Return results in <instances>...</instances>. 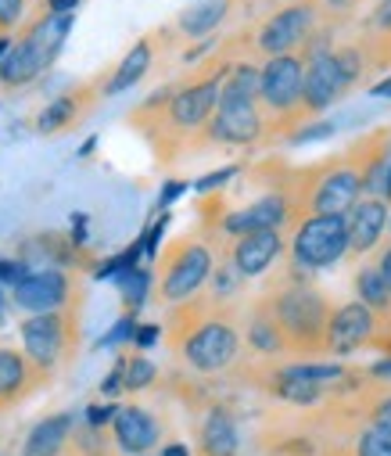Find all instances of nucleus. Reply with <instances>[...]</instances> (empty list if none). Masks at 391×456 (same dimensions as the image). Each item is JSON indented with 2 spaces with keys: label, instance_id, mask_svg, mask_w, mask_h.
Masks as SVG:
<instances>
[{
  "label": "nucleus",
  "instance_id": "1a4fd4ad",
  "mask_svg": "<svg viewBox=\"0 0 391 456\" xmlns=\"http://www.w3.org/2000/svg\"><path fill=\"white\" fill-rule=\"evenodd\" d=\"M12 302L19 309H26L29 316H37V313H54V309H65L72 302H83V295H79V288H76L69 270H61V266H33L26 273V281L12 288Z\"/></svg>",
  "mask_w": 391,
  "mask_h": 456
},
{
  "label": "nucleus",
  "instance_id": "0eeeda50",
  "mask_svg": "<svg viewBox=\"0 0 391 456\" xmlns=\"http://www.w3.org/2000/svg\"><path fill=\"white\" fill-rule=\"evenodd\" d=\"M348 256V223L345 216H305L291 238V266L298 273H320Z\"/></svg>",
  "mask_w": 391,
  "mask_h": 456
},
{
  "label": "nucleus",
  "instance_id": "aec40b11",
  "mask_svg": "<svg viewBox=\"0 0 391 456\" xmlns=\"http://www.w3.org/2000/svg\"><path fill=\"white\" fill-rule=\"evenodd\" d=\"M97 94H101V90H94V86H76V90H69V94L54 97V101L40 111V116H37V134L54 137V134L72 130V126L86 116V111L94 108Z\"/></svg>",
  "mask_w": 391,
  "mask_h": 456
},
{
  "label": "nucleus",
  "instance_id": "2f4dec72",
  "mask_svg": "<svg viewBox=\"0 0 391 456\" xmlns=\"http://www.w3.org/2000/svg\"><path fill=\"white\" fill-rule=\"evenodd\" d=\"M348 449H352V456H391V435L377 431V428H362L352 435Z\"/></svg>",
  "mask_w": 391,
  "mask_h": 456
},
{
  "label": "nucleus",
  "instance_id": "c9c22d12",
  "mask_svg": "<svg viewBox=\"0 0 391 456\" xmlns=\"http://www.w3.org/2000/svg\"><path fill=\"white\" fill-rule=\"evenodd\" d=\"M26 273H29V266H26V259H19V256H4L0 259V288H15V284H22L26 281Z\"/></svg>",
  "mask_w": 391,
  "mask_h": 456
},
{
  "label": "nucleus",
  "instance_id": "f257e3e1",
  "mask_svg": "<svg viewBox=\"0 0 391 456\" xmlns=\"http://www.w3.org/2000/svg\"><path fill=\"white\" fill-rule=\"evenodd\" d=\"M166 338L173 356L201 378L230 370L240 356L237 316L230 302H219L212 295H194L180 302L166 320Z\"/></svg>",
  "mask_w": 391,
  "mask_h": 456
},
{
  "label": "nucleus",
  "instance_id": "58836bf2",
  "mask_svg": "<svg viewBox=\"0 0 391 456\" xmlns=\"http://www.w3.org/2000/svg\"><path fill=\"white\" fill-rule=\"evenodd\" d=\"M237 169H240V166H223V169H216V173L201 176V180H198L194 187H198L201 194H208V191H219V187H223L226 180H233V176H237Z\"/></svg>",
  "mask_w": 391,
  "mask_h": 456
},
{
  "label": "nucleus",
  "instance_id": "20e7f679",
  "mask_svg": "<svg viewBox=\"0 0 391 456\" xmlns=\"http://www.w3.org/2000/svg\"><path fill=\"white\" fill-rule=\"evenodd\" d=\"M302 76H305V61L298 54H277L266 58V65L258 69V104H263V123L266 134L281 130V134H295L309 116L302 108Z\"/></svg>",
  "mask_w": 391,
  "mask_h": 456
},
{
  "label": "nucleus",
  "instance_id": "09e8293b",
  "mask_svg": "<svg viewBox=\"0 0 391 456\" xmlns=\"http://www.w3.org/2000/svg\"><path fill=\"white\" fill-rule=\"evenodd\" d=\"M370 94H373V97H391V76H387V79H380L377 86H370Z\"/></svg>",
  "mask_w": 391,
  "mask_h": 456
},
{
  "label": "nucleus",
  "instance_id": "864d4df0",
  "mask_svg": "<svg viewBox=\"0 0 391 456\" xmlns=\"http://www.w3.org/2000/svg\"><path fill=\"white\" fill-rule=\"evenodd\" d=\"M0 309H4V288H0Z\"/></svg>",
  "mask_w": 391,
  "mask_h": 456
},
{
  "label": "nucleus",
  "instance_id": "ea45409f",
  "mask_svg": "<svg viewBox=\"0 0 391 456\" xmlns=\"http://www.w3.org/2000/svg\"><path fill=\"white\" fill-rule=\"evenodd\" d=\"M115 410H118V403H94V406H86V424L90 428H108Z\"/></svg>",
  "mask_w": 391,
  "mask_h": 456
},
{
  "label": "nucleus",
  "instance_id": "37998d69",
  "mask_svg": "<svg viewBox=\"0 0 391 456\" xmlns=\"http://www.w3.org/2000/svg\"><path fill=\"white\" fill-rule=\"evenodd\" d=\"M180 194H187V183H183V180H169V183L162 187V194H159V205H162V208H169Z\"/></svg>",
  "mask_w": 391,
  "mask_h": 456
},
{
  "label": "nucleus",
  "instance_id": "e433bc0d",
  "mask_svg": "<svg viewBox=\"0 0 391 456\" xmlns=\"http://www.w3.org/2000/svg\"><path fill=\"white\" fill-rule=\"evenodd\" d=\"M334 58H338V65H341V72H345L348 83H355L362 76V54L355 47H341V51H334Z\"/></svg>",
  "mask_w": 391,
  "mask_h": 456
},
{
  "label": "nucleus",
  "instance_id": "b1692460",
  "mask_svg": "<svg viewBox=\"0 0 391 456\" xmlns=\"http://www.w3.org/2000/svg\"><path fill=\"white\" fill-rule=\"evenodd\" d=\"M151 61H155V40L144 37V40H137L134 47H129V54L115 65V72L108 76V83L101 86V94H104V97H115V94H122V90H129V86H137V83L148 76Z\"/></svg>",
  "mask_w": 391,
  "mask_h": 456
},
{
  "label": "nucleus",
  "instance_id": "de8ad7c7",
  "mask_svg": "<svg viewBox=\"0 0 391 456\" xmlns=\"http://www.w3.org/2000/svg\"><path fill=\"white\" fill-rule=\"evenodd\" d=\"M159 456H194V452H191L183 442H162V445H159Z\"/></svg>",
  "mask_w": 391,
  "mask_h": 456
},
{
  "label": "nucleus",
  "instance_id": "f3484780",
  "mask_svg": "<svg viewBox=\"0 0 391 456\" xmlns=\"http://www.w3.org/2000/svg\"><path fill=\"white\" fill-rule=\"evenodd\" d=\"M284 256V234L281 231H251L233 238L226 263L248 281V277H263L266 270H273Z\"/></svg>",
  "mask_w": 391,
  "mask_h": 456
},
{
  "label": "nucleus",
  "instance_id": "4c0bfd02",
  "mask_svg": "<svg viewBox=\"0 0 391 456\" xmlns=\"http://www.w3.org/2000/svg\"><path fill=\"white\" fill-rule=\"evenodd\" d=\"M26 4H29V0H0V29L12 33V29L19 26V19H22Z\"/></svg>",
  "mask_w": 391,
  "mask_h": 456
},
{
  "label": "nucleus",
  "instance_id": "cd10ccee",
  "mask_svg": "<svg viewBox=\"0 0 391 456\" xmlns=\"http://www.w3.org/2000/svg\"><path fill=\"white\" fill-rule=\"evenodd\" d=\"M115 288H118V295H122V305H126V313H141L144 309V302L151 298V291H155V273L148 270V266H134V270H126L122 277H115Z\"/></svg>",
  "mask_w": 391,
  "mask_h": 456
},
{
  "label": "nucleus",
  "instance_id": "79ce46f5",
  "mask_svg": "<svg viewBox=\"0 0 391 456\" xmlns=\"http://www.w3.org/2000/svg\"><path fill=\"white\" fill-rule=\"evenodd\" d=\"M159 338H162V327H159V323H137L134 346H137V349H151V346H159Z\"/></svg>",
  "mask_w": 391,
  "mask_h": 456
},
{
  "label": "nucleus",
  "instance_id": "72a5a7b5",
  "mask_svg": "<svg viewBox=\"0 0 391 456\" xmlns=\"http://www.w3.org/2000/svg\"><path fill=\"white\" fill-rule=\"evenodd\" d=\"M134 330H137V316L134 313H126L101 341H97V349H115V346H126V341H134Z\"/></svg>",
  "mask_w": 391,
  "mask_h": 456
},
{
  "label": "nucleus",
  "instance_id": "5fc2aeb1",
  "mask_svg": "<svg viewBox=\"0 0 391 456\" xmlns=\"http://www.w3.org/2000/svg\"><path fill=\"white\" fill-rule=\"evenodd\" d=\"M387 231H391V216H387Z\"/></svg>",
  "mask_w": 391,
  "mask_h": 456
},
{
  "label": "nucleus",
  "instance_id": "a211bd4d",
  "mask_svg": "<svg viewBox=\"0 0 391 456\" xmlns=\"http://www.w3.org/2000/svg\"><path fill=\"white\" fill-rule=\"evenodd\" d=\"M291 219V205L281 191H270L263 198H255L251 205L237 208V212H226L219 219V231L230 234V238H240V234H251V231H281V226Z\"/></svg>",
  "mask_w": 391,
  "mask_h": 456
},
{
  "label": "nucleus",
  "instance_id": "3c124183",
  "mask_svg": "<svg viewBox=\"0 0 391 456\" xmlns=\"http://www.w3.org/2000/svg\"><path fill=\"white\" fill-rule=\"evenodd\" d=\"M12 40H15L12 33H4V29H0V58H4V54H8V47H12Z\"/></svg>",
  "mask_w": 391,
  "mask_h": 456
},
{
  "label": "nucleus",
  "instance_id": "f03ea898",
  "mask_svg": "<svg viewBox=\"0 0 391 456\" xmlns=\"http://www.w3.org/2000/svg\"><path fill=\"white\" fill-rule=\"evenodd\" d=\"M270 316L277 320L288 356H302V360H316L327 356V320H330V302L327 295L298 270H291V277L277 281L263 298Z\"/></svg>",
  "mask_w": 391,
  "mask_h": 456
},
{
  "label": "nucleus",
  "instance_id": "6e6552de",
  "mask_svg": "<svg viewBox=\"0 0 391 456\" xmlns=\"http://www.w3.org/2000/svg\"><path fill=\"white\" fill-rule=\"evenodd\" d=\"M345 381V367L338 363H284V367H270L263 378H255V385L263 388L266 395L288 403V406H298V410H309L323 399V392L330 385H341Z\"/></svg>",
  "mask_w": 391,
  "mask_h": 456
},
{
  "label": "nucleus",
  "instance_id": "f8f14e48",
  "mask_svg": "<svg viewBox=\"0 0 391 456\" xmlns=\"http://www.w3.org/2000/svg\"><path fill=\"white\" fill-rule=\"evenodd\" d=\"M380 316L362 302H348L327 320V356H352L366 346H380Z\"/></svg>",
  "mask_w": 391,
  "mask_h": 456
},
{
  "label": "nucleus",
  "instance_id": "bb28decb",
  "mask_svg": "<svg viewBox=\"0 0 391 456\" xmlns=\"http://www.w3.org/2000/svg\"><path fill=\"white\" fill-rule=\"evenodd\" d=\"M352 284H355V302H362L370 313H377L380 320H391V295H387V288H384V281H380V273H377V266H359L355 270V277H352Z\"/></svg>",
  "mask_w": 391,
  "mask_h": 456
},
{
  "label": "nucleus",
  "instance_id": "ddd939ff",
  "mask_svg": "<svg viewBox=\"0 0 391 456\" xmlns=\"http://www.w3.org/2000/svg\"><path fill=\"white\" fill-rule=\"evenodd\" d=\"M305 76H302V108L305 116H320L323 108H330L334 101L345 97V90L352 86L334 58V51H309L305 58Z\"/></svg>",
  "mask_w": 391,
  "mask_h": 456
},
{
  "label": "nucleus",
  "instance_id": "4468645a",
  "mask_svg": "<svg viewBox=\"0 0 391 456\" xmlns=\"http://www.w3.org/2000/svg\"><path fill=\"white\" fill-rule=\"evenodd\" d=\"M194 456H240V420L230 403H205L194 424Z\"/></svg>",
  "mask_w": 391,
  "mask_h": 456
},
{
  "label": "nucleus",
  "instance_id": "39448f33",
  "mask_svg": "<svg viewBox=\"0 0 391 456\" xmlns=\"http://www.w3.org/2000/svg\"><path fill=\"white\" fill-rule=\"evenodd\" d=\"M216 266V256L208 241L201 238H176L162 256H159V277H155V295L162 305H180L208 284Z\"/></svg>",
  "mask_w": 391,
  "mask_h": 456
},
{
  "label": "nucleus",
  "instance_id": "f704fd0d",
  "mask_svg": "<svg viewBox=\"0 0 391 456\" xmlns=\"http://www.w3.org/2000/svg\"><path fill=\"white\" fill-rule=\"evenodd\" d=\"M330 137H334V123L316 119V123H302L288 141L291 144H313V141H330Z\"/></svg>",
  "mask_w": 391,
  "mask_h": 456
},
{
  "label": "nucleus",
  "instance_id": "8fccbe9b",
  "mask_svg": "<svg viewBox=\"0 0 391 456\" xmlns=\"http://www.w3.org/2000/svg\"><path fill=\"white\" fill-rule=\"evenodd\" d=\"M323 4H327V8H334V12H345V8H352V4H355V0H323Z\"/></svg>",
  "mask_w": 391,
  "mask_h": 456
},
{
  "label": "nucleus",
  "instance_id": "9b49d317",
  "mask_svg": "<svg viewBox=\"0 0 391 456\" xmlns=\"http://www.w3.org/2000/svg\"><path fill=\"white\" fill-rule=\"evenodd\" d=\"M108 435L122 456H144V452H159V445L166 442V420L141 403H126L115 410Z\"/></svg>",
  "mask_w": 391,
  "mask_h": 456
},
{
  "label": "nucleus",
  "instance_id": "4be33fe9",
  "mask_svg": "<svg viewBox=\"0 0 391 456\" xmlns=\"http://www.w3.org/2000/svg\"><path fill=\"white\" fill-rule=\"evenodd\" d=\"M240 346H248V353H251V356H258V360H277V356H288L284 334H281L277 320L270 316V309H266L263 302H255V305L248 309Z\"/></svg>",
  "mask_w": 391,
  "mask_h": 456
},
{
  "label": "nucleus",
  "instance_id": "a878e982",
  "mask_svg": "<svg viewBox=\"0 0 391 456\" xmlns=\"http://www.w3.org/2000/svg\"><path fill=\"white\" fill-rule=\"evenodd\" d=\"M226 15H230V0H194V4H187L180 12L176 29L187 40H205L208 33H216L223 26Z\"/></svg>",
  "mask_w": 391,
  "mask_h": 456
},
{
  "label": "nucleus",
  "instance_id": "6ab92c4d",
  "mask_svg": "<svg viewBox=\"0 0 391 456\" xmlns=\"http://www.w3.org/2000/svg\"><path fill=\"white\" fill-rule=\"evenodd\" d=\"M345 223H348V252L366 256V252H373V248L380 245V238H384V231H387V205H384L380 198H366V194H362V198L348 208Z\"/></svg>",
  "mask_w": 391,
  "mask_h": 456
},
{
  "label": "nucleus",
  "instance_id": "dca6fc26",
  "mask_svg": "<svg viewBox=\"0 0 391 456\" xmlns=\"http://www.w3.org/2000/svg\"><path fill=\"white\" fill-rule=\"evenodd\" d=\"M316 29V12L313 4H291L284 12H277L263 29H258V51L277 58V54H291L295 47H302Z\"/></svg>",
  "mask_w": 391,
  "mask_h": 456
},
{
  "label": "nucleus",
  "instance_id": "c03bdc74",
  "mask_svg": "<svg viewBox=\"0 0 391 456\" xmlns=\"http://www.w3.org/2000/svg\"><path fill=\"white\" fill-rule=\"evenodd\" d=\"M377 273H380V281H384V288H387V295H391V245H384L380 248V256H377Z\"/></svg>",
  "mask_w": 391,
  "mask_h": 456
},
{
  "label": "nucleus",
  "instance_id": "c85d7f7f",
  "mask_svg": "<svg viewBox=\"0 0 391 456\" xmlns=\"http://www.w3.org/2000/svg\"><path fill=\"white\" fill-rule=\"evenodd\" d=\"M219 97H240V101L258 104V69L248 65V61L226 69L223 79H219Z\"/></svg>",
  "mask_w": 391,
  "mask_h": 456
},
{
  "label": "nucleus",
  "instance_id": "473e14b6",
  "mask_svg": "<svg viewBox=\"0 0 391 456\" xmlns=\"http://www.w3.org/2000/svg\"><path fill=\"white\" fill-rule=\"evenodd\" d=\"M141 259H144V252H141V241H134L129 248H122L118 256H111L108 263H101V266L94 270V277H97V281H115V277H122L126 270L141 266Z\"/></svg>",
  "mask_w": 391,
  "mask_h": 456
},
{
  "label": "nucleus",
  "instance_id": "49530a36",
  "mask_svg": "<svg viewBox=\"0 0 391 456\" xmlns=\"http://www.w3.org/2000/svg\"><path fill=\"white\" fill-rule=\"evenodd\" d=\"M51 15H72L79 8V0H44Z\"/></svg>",
  "mask_w": 391,
  "mask_h": 456
},
{
  "label": "nucleus",
  "instance_id": "a18cd8bd",
  "mask_svg": "<svg viewBox=\"0 0 391 456\" xmlns=\"http://www.w3.org/2000/svg\"><path fill=\"white\" fill-rule=\"evenodd\" d=\"M377 33H391V0H380V8H377V15H373V22H370Z\"/></svg>",
  "mask_w": 391,
  "mask_h": 456
},
{
  "label": "nucleus",
  "instance_id": "a19ab883",
  "mask_svg": "<svg viewBox=\"0 0 391 456\" xmlns=\"http://www.w3.org/2000/svg\"><path fill=\"white\" fill-rule=\"evenodd\" d=\"M122 367H126V356H118L115 367H111V374L101 381V395H104V399H115V395L122 392Z\"/></svg>",
  "mask_w": 391,
  "mask_h": 456
},
{
  "label": "nucleus",
  "instance_id": "2eb2a0df",
  "mask_svg": "<svg viewBox=\"0 0 391 456\" xmlns=\"http://www.w3.org/2000/svg\"><path fill=\"white\" fill-rule=\"evenodd\" d=\"M51 381L26 360L22 349L15 346H0V417L19 410L22 403H29L40 388H47Z\"/></svg>",
  "mask_w": 391,
  "mask_h": 456
},
{
  "label": "nucleus",
  "instance_id": "7ed1b4c3",
  "mask_svg": "<svg viewBox=\"0 0 391 456\" xmlns=\"http://www.w3.org/2000/svg\"><path fill=\"white\" fill-rule=\"evenodd\" d=\"M19 334H22L26 360L47 381H54V374L61 367H69L76 360V349H79V302H72L65 309H54V313L26 316Z\"/></svg>",
  "mask_w": 391,
  "mask_h": 456
},
{
  "label": "nucleus",
  "instance_id": "9d476101",
  "mask_svg": "<svg viewBox=\"0 0 391 456\" xmlns=\"http://www.w3.org/2000/svg\"><path fill=\"white\" fill-rule=\"evenodd\" d=\"M205 141L223 144V148H248L255 141L266 137V123H263V111H258L255 101H240V97H219L216 111L208 126L201 130Z\"/></svg>",
  "mask_w": 391,
  "mask_h": 456
},
{
  "label": "nucleus",
  "instance_id": "603ef678",
  "mask_svg": "<svg viewBox=\"0 0 391 456\" xmlns=\"http://www.w3.org/2000/svg\"><path fill=\"white\" fill-rule=\"evenodd\" d=\"M384 198L391 201V166H387V187H384Z\"/></svg>",
  "mask_w": 391,
  "mask_h": 456
},
{
  "label": "nucleus",
  "instance_id": "7c9ffc66",
  "mask_svg": "<svg viewBox=\"0 0 391 456\" xmlns=\"http://www.w3.org/2000/svg\"><path fill=\"white\" fill-rule=\"evenodd\" d=\"M373 395L362 403V428H377L391 435V388H384L380 381H373Z\"/></svg>",
  "mask_w": 391,
  "mask_h": 456
},
{
  "label": "nucleus",
  "instance_id": "412c9836",
  "mask_svg": "<svg viewBox=\"0 0 391 456\" xmlns=\"http://www.w3.org/2000/svg\"><path fill=\"white\" fill-rule=\"evenodd\" d=\"M72 26H76L72 15H51V12H47V15L33 19V22L22 29V37L29 40V47H33V54H37V61H40L44 72L58 61L65 40L72 37Z\"/></svg>",
  "mask_w": 391,
  "mask_h": 456
},
{
  "label": "nucleus",
  "instance_id": "423d86ee",
  "mask_svg": "<svg viewBox=\"0 0 391 456\" xmlns=\"http://www.w3.org/2000/svg\"><path fill=\"white\" fill-rule=\"evenodd\" d=\"M309 169L313 173H302V208L295 216H348V208L362 198V183L348 155Z\"/></svg>",
  "mask_w": 391,
  "mask_h": 456
},
{
  "label": "nucleus",
  "instance_id": "c756f323",
  "mask_svg": "<svg viewBox=\"0 0 391 456\" xmlns=\"http://www.w3.org/2000/svg\"><path fill=\"white\" fill-rule=\"evenodd\" d=\"M155 381H159V367L148 356H129L126 360V367H122V392L137 395V392H148Z\"/></svg>",
  "mask_w": 391,
  "mask_h": 456
},
{
  "label": "nucleus",
  "instance_id": "5701e85b",
  "mask_svg": "<svg viewBox=\"0 0 391 456\" xmlns=\"http://www.w3.org/2000/svg\"><path fill=\"white\" fill-rule=\"evenodd\" d=\"M76 428V417L69 410L61 413H51L44 420H37L22 442V452L19 456H61L65 445H69V435Z\"/></svg>",
  "mask_w": 391,
  "mask_h": 456
},
{
  "label": "nucleus",
  "instance_id": "6e6d98bb",
  "mask_svg": "<svg viewBox=\"0 0 391 456\" xmlns=\"http://www.w3.org/2000/svg\"><path fill=\"white\" fill-rule=\"evenodd\" d=\"M144 456H159V452H144Z\"/></svg>",
  "mask_w": 391,
  "mask_h": 456
},
{
  "label": "nucleus",
  "instance_id": "393cba45",
  "mask_svg": "<svg viewBox=\"0 0 391 456\" xmlns=\"http://www.w3.org/2000/svg\"><path fill=\"white\" fill-rule=\"evenodd\" d=\"M37 76H44V69H40L37 54H33L29 40L19 33V37L12 40L8 54L0 58V90H19V86H29Z\"/></svg>",
  "mask_w": 391,
  "mask_h": 456
}]
</instances>
